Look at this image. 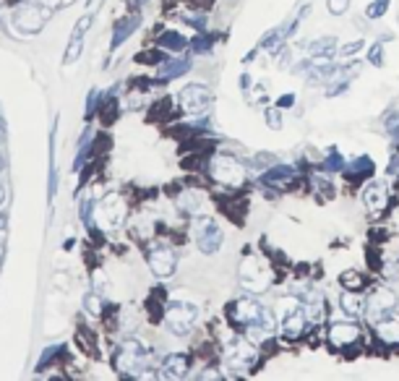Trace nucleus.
<instances>
[{
	"label": "nucleus",
	"instance_id": "1",
	"mask_svg": "<svg viewBox=\"0 0 399 381\" xmlns=\"http://www.w3.org/2000/svg\"><path fill=\"white\" fill-rule=\"evenodd\" d=\"M149 363H152V353L141 339H126L120 350L115 353V368L126 376H152L149 373Z\"/></svg>",
	"mask_w": 399,
	"mask_h": 381
},
{
	"label": "nucleus",
	"instance_id": "2",
	"mask_svg": "<svg viewBox=\"0 0 399 381\" xmlns=\"http://www.w3.org/2000/svg\"><path fill=\"white\" fill-rule=\"evenodd\" d=\"M238 279L248 293H263L266 287L272 285V269H269V264L263 259H258V256H246V259L240 261Z\"/></svg>",
	"mask_w": 399,
	"mask_h": 381
},
{
	"label": "nucleus",
	"instance_id": "3",
	"mask_svg": "<svg viewBox=\"0 0 399 381\" xmlns=\"http://www.w3.org/2000/svg\"><path fill=\"white\" fill-rule=\"evenodd\" d=\"M209 175L225 188H238L246 183V167L232 155H214L209 162Z\"/></svg>",
	"mask_w": 399,
	"mask_h": 381
},
{
	"label": "nucleus",
	"instance_id": "4",
	"mask_svg": "<svg viewBox=\"0 0 399 381\" xmlns=\"http://www.w3.org/2000/svg\"><path fill=\"white\" fill-rule=\"evenodd\" d=\"M196 321H198V306L188 303V301H172L167 306V311H165V324H167V329L172 334H188V332L196 327Z\"/></svg>",
	"mask_w": 399,
	"mask_h": 381
},
{
	"label": "nucleus",
	"instance_id": "5",
	"mask_svg": "<svg viewBox=\"0 0 399 381\" xmlns=\"http://www.w3.org/2000/svg\"><path fill=\"white\" fill-rule=\"evenodd\" d=\"M94 214H97V225L102 227L105 233H112L126 219V201H123L120 193H107L102 201H97Z\"/></svg>",
	"mask_w": 399,
	"mask_h": 381
},
{
	"label": "nucleus",
	"instance_id": "6",
	"mask_svg": "<svg viewBox=\"0 0 399 381\" xmlns=\"http://www.w3.org/2000/svg\"><path fill=\"white\" fill-rule=\"evenodd\" d=\"M50 18V8L42 3H21L13 11V26L24 35H35L44 26V21Z\"/></svg>",
	"mask_w": 399,
	"mask_h": 381
},
{
	"label": "nucleus",
	"instance_id": "7",
	"mask_svg": "<svg viewBox=\"0 0 399 381\" xmlns=\"http://www.w3.org/2000/svg\"><path fill=\"white\" fill-rule=\"evenodd\" d=\"M256 358H258V353H256V347L251 339H240V337H232L225 345V363L232 368V371H248V368H254Z\"/></svg>",
	"mask_w": 399,
	"mask_h": 381
},
{
	"label": "nucleus",
	"instance_id": "8",
	"mask_svg": "<svg viewBox=\"0 0 399 381\" xmlns=\"http://www.w3.org/2000/svg\"><path fill=\"white\" fill-rule=\"evenodd\" d=\"M193 238H196V246H198V251L206 253V256H212L222 248V230L220 225L214 222L212 217H198L193 222Z\"/></svg>",
	"mask_w": 399,
	"mask_h": 381
},
{
	"label": "nucleus",
	"instance_id": "9",
	"mask_svg": "<svg viewBox=\"0 0 399 381\" xmlns=\"http://www.w3.org/2000/svg\"><path fill=\"white\" fill-rule=\"evenodd\" d=\"M282 334L287 339H297L308 327V313L297 301H282Z\"/></svg>",
	"mask_w": 399,
	"mask_h": 381
},
{
	"label": "nucleus",
	"instance_id": "10",
	"mask_svg": "<svg viewBox=\"0 0 399 381\" xmlns=\"http://www.w3.org/2000/svg\"><path fill=\"white\" fill-rule=\"evenodd\" d=\"M209 102H212V95L209 89L201 87V84H188L178 92V104L180 110L188 115H201L209 110Z\"/></svg>",
	"mask_w": 399,
	"mask_h": 381
},
{
	"label": "nucleus",
	"instance_id": "11",
	"mask_svg": "<svg viewBox=\"0 0 399 381\" xmlns=\"http://www.w3.org/2000/svg\"><path fill=\"white\" fill-rule=\"evenodd\" d=\"M146 264H149L154 277L170 279L175 267H178V253L172 251L170 246H154L152 251H149V256H146Z\"/></svg>",
	"mask_w": 399,
	"mask_h": 381
},
{
	"label": "nucleus",
	"instance_id": "12",
	"mask_svg": "<svg viewBox=\"0 0 399 381\" xmlns=\"http://www.w3.org/2000/svg\"><path fill=\"white\" fill-rule=\"evenodd\" d=\"M397 308V295L391 293L389 287H379L371 298H368V303H365V316L368 321H381L383 316H389L391 311Z\"/></svg>",
	"mask_w": 399,
	"mask_h": 381
},
{
	"label": "nucleus",
	"instance_id": "13",
	"mask_svg": "<svg viewBox=\"0 0 399 381\" xmlns=\"http://www.w3.org/2000/svg\"><path fill=\"white\" fill-rule=\"evenodd\" d=\"M274 329H277V321H274L272 311L269 308H263L261 316L254 321V324H248L246 327V337L254 342V345H261V342H266V339L272 337Z\"/></svg>",
	"mask_w": 399,
	"mask_h": 381
},
{
	"label": "nucleus",
	"instance_id": "14",
	"mask_svg": "<svg viewBox=\"0 0 399 381\" xmlns=\"http://www.w3.org/2000/svg\"><path fill=\"white\" fill-rule=\"evenodd\" d=\"M363 204L365 209H371V212H383L386 204H389V188H386V183L383 181L368 183L363 188Z\"/></svg>",
	"mask_w": 399,
	"mask_h": 381
},
{
	"label": "nucleus",
	"instance_id": "15",
	"mask_svg": "<svg viewBox=\"0 0 399 381\" xmlns=\"http://www.w3.org/2000/svg\"><path fill=\"white\" fill-rule=\"evenodd\" d=\"M357 339H360V327L352 324V321H334L329 327V342L334 347L352 345Z\"/></svg>",
	"mask_w": 399,
	"mask_h": 381
},
{
	"label": "nucleus",
	"instance_id": "16",
	"mask_svg": "<svg viewBox=\"0 0 399 381\" xmlns=\"http://www.w3.org/2000/svg\"><path fill=\"white\" fill-rule=\"evenodd\" d=\"M261 311L263 306L256 298H240L238 303L232 306V319L238 321V324H243V327H248V324H254L261 316Z\"/></svg>",
	"mask_w": 399,
	"mask_h": 381
},
{
	"label": "nucleus",
	"instance_id": "17",
	"mask_svg": "<svg viewBox=\"0 0 399 381\" xmlns=\"http://www.w3.org/2000/svg\"><path fill=\"white\" fill-rule=\"evenodd\" d=\"M292 181H295V170H292V167H287V165H274L272 170H263V175H261L263 186L277 188V190L287 188Z\"/></svg>",
	"mask_w": 399,
	"mask_h": 381
},
{
	"label": "nucleus",
	"instance_id": "18",
	"mask_svg": "<svg viewBox=\"0 0 399 381\" xmlns=\"http://www.w3.org/2000/svg\"><path fill=\"white\" fill-rule=\"evenodd\" d=\"M178 207L183 209L186 214H204L206 196L201 190H183L178 196Z\"/></svg>",
	"mask_w": 399,
	"mask_h": 381
},
{
	"label": "nucleus",
	"instance_id": "19",
	"mask_svg": "<svg viewBox=\"0 0 399 381\" xmlns=\"http://www.w3.org/2000/svg\"><path fill=\"white\" fill-rule=\"evenodd\" d=\"M376 329H379V337L389 345H399V316H383L381 321H376Z\"/></svg>",
	"mask_w": 399,
	"mask_h": 381
},
{
	"label": "nucleus",
	"instance_id": "20",
	"mask_svg": "<svg viewBox=\"0 0 399 381\" xmlns=\"http://www.w3.org/2000/svg\"><path fill=\"white\" fill-rule=\"evenodd\" d=\"M188 373V358L186 356H167L162 363V376L167 379H183Z\"/></svg>",
	"mask_w": 399,
	"mask_h": 381
},
{
	"label": "nucleus",
	"instance_id": "21",
	"mask_svg": "<svg viewBox=\"0 0 399 381\" xmlns=\"http://www.w3.org/2000/svg\"><path fill=\"white\" fill-rule=\"evenodd\" d=\"M334 44L337 40L334 37H321V40H314V42L308 44V55L316 58V61H329L331 55H334Z\"/></svg>",
	"mask_w": 399,
	"mask_h": 381
},
{
	"label": "nucleus",
	"instance_id": "22",
	"mask_svg": "<svg viewBox=\"0 0 399 381\" xmlns=\"http://www.w3.org/2000/svg\"><path fill=\"white\" fill-rule=\"evenodd\" d=\"M160 47H162V50L180 55V52H186L188 40L183 35H178V32H165V35L160 37Z\"/></svg>",
	"mask_w": 399,
	"mask_h": 381
},
{
	"label": "nucleus",
	"instance_id": "23",
	"mask_svg": "<svg viewBox=\"0 0 399 381\" xmlns=\"http://www.w3.org/2000/svg\"><path fill=\"white\" fill-rule=\"evenodd\" d=\"M342 311L350 313V316H360V313L365 311V303H363V298L355 293V290H347V293L342 295Z\"/></svg>",
	"mask_w": 399,
	"mask_h": 381
},
{
	"label": "nucleus",
	"instance_id": "24",
	"mask_svg": "<svg viewBox=\"0 0 399 381\" xmlns=\"http://www.w3.org/2000/svg\"><path fill=\"white\" fill-rule=\"evenodd\" d=\"M136 24H138V16H128V18H123V21H118V26H115V35H112V47H118V44L123 42L128 35H133Z\"/></svg>",
	"mask_w": 399,
	"mask_h": 381
},
{
	"label": "nucleus",
	"instance_id": "25",
	"mask_svg": "<svg viewBox=\"0 0 399 381\" xmlns=\"http://www.w3.org/2000/svg\"><path fill=\"white\" fill-rule=\"evenodd\" d=\"M188 68H191V63L183 61V58H178V61H170V63H165V66H160V78L183 76V73H186Z\"/></svg>",
	"mask_w": 399,
	"mask_h": 381
},
{
	"label": "nucleus",
	"instance_id": "26",
	"mask_svg": "<svg viewBox=\"0 0 399 381\" xmlns=\"http://www.w3.org/2000/svg\"><path fill=\"white\" fill-rule=\"evenodd\" d=\"M350 173L352 175L374 173V162H371V157H357L355 162H350Z\"/></svg>",
	"mask_w": 399,
	"mask_h": 381
},
{
	"label": "nucleus",
	"instance_id": "27",
	"mask_svg": "<svg viewBox=\"0 0 399 381\" xmlns=\"http://www.w3.org/2000/svg\"><path fill=\"white\" fill-rule=\"evenodd\" d=\"M102 295H97V293H86L84 298V306H86V311L92 313V316H100L102 313V301H100Z\"/></svg>",
	"mask_w": 399,
	"mask_h": 381
},
{
	"label": "nucleus",
	"instance_id": "28",
	"mask_svg": "<svg viewBox=\"0 0 399 381\" xmlns=\"http://www.w3.org/2000/svg\"><path fill=\"white\" fill-rule=\"evenodd\" d=\"M342 285L347 287V290H360V287H363V279H360L357 272H345V274H342Z\"/></svg>",
	"mask_w": 399,
	"mask_h": 381
},
{
	"label": "nucleus",
	"instance_id": "29",
	"mask_svg": "<svg viewBox=\"0 0 399 381\" xmlns=\"http://www.w3.org/2000/svg\"><path fill=\"white\" fill-rule=\"evenodd\" d=\"M386 3H389V0H374V3L368 6V11H365V13H368L371 18L383 16V13H386Z\"/></svg>",
	"mask_w": 399,
	"mask_h": 381
},
{
	"label": "nucleus",
	"instance_id": "30",
	"mask_svg": "<svg viewBox=\"0 0 399 381\" xmlns=\"http://www.w3.org/2000/svg\"><path fill=\"white\" fill-rule=\"evenodd\" d=\"M342 165H345L342 157L337 155V152H331L329 159H326V170H329V173H337V170H342Z\"/></svg>",
	"mask_w": 399,
	"mask_h": 381
},
{
	"label": "nucleus",
	"instance_id": "31",
	"mask_svg": "<svg viewBox=\"0 0 399 381\" xmlns=\"http://www.w3.org/2000/svg\"><path fill=\"white\" fill-rule=\"evenodd\" d=\"M347 8H350V0H329V11L334 13V16L345 13Z\"/></svg>",
	"mask_w": 399,
	"mask_h": 381
},
{
	"label": "nucleus",
	"instance_id": "32",
	"mask_svg": "<svg viewBox=\"0 0 399 381\" xmlns=\"http://www.w3.org/2000/svg\"><path fill=\"white\" fill-rule=\"evenodd\" d=\"M371 63H374V66H381L383 63V47L381 44H374V47H371Z\"/></svg>",
	"mask_w": 399,
	"mask_h": 381
},
{
	"label": "nucleus",
	"instance_id": "33",
	"mask_svg": "<svg viewBox=\"0 0 399 381\" xmlns=\"http://www.w3.org/2000/svg\"><path fill=\"white\" fill-rule=\"evenodd\" d=\"M209 44H212V42H209L206 37H198V40H193V50L196 52H209V50H212Z\"/></svg>",
	"mask_w": 399,
	"mask_h": 381
},
{
	"label": "nucleus",
	"instance_id": "34",
	"mask_svg": "<svg viewBox=\"0 0 399 381\" xmlns=\"http://www.w3.org/2000/svg\"><path fill=\"white\" fill-rule=\"evenodd\" d=\"M37 3H42L47 8H63V6H71L73 0H37Z\"/></svg>",
	"mask_w": 399,
	"mask_h": 381
},
{
	"label": "nucleus",
	"instance_id": "35",
	"mask_svg": "<svg viewBox=\"0 0 399 381\" xmlns=\"http://www.w3.org/2000/svg\"><path fill=\"white\" fill-rule=\"evenodd\" d=\"M360 47H363V42H360V40H355V42H347L345 47H342V55H355Z\"/></svg>",
	"mask_w": 399,
	"mask_h": 381
},
{
	"label": "nucleus",
	"instance_id": "36",
	"mask_svg": "<svg viewBox=\"0 0 399 381\" xmlns=\"http://www.w3.org/2000/svg\"><path fill=\"white\" fill-rule=\"evenodd\" d=\"M263 118L269 121V126H272V128H280V115L274 113V110H266V113H263Z\"/></svg>",
	"mask_w": 399,
	"mask_h": 381
},
{
	"label": "nucleus",
	"instance_id": "37",
	"mask_svg": "<svg viewBox=\"0 0 399 381\" xmlns=\"http://www.w3.org/2000/svg\"><path fill=\"white\" fill-rule=\"evenodd\" d=\"M3 204H6V188L0 186V207H3Z\"/></svg>",
	"mask_w": 399,
	"mask_h": 381
},
{
	"label": "nucleus",
	"instance_id": "38",
	"mask_svg": "<svg viewBox=\"0 0 399 381\" xmlns=\"http://www.w3.org/2000/svg\"><path fill=\"white\" fill-rule=\"evenodd\" d=\"M3 225H6V219H3V217H0V227H3Z\"/></svg>",
	"mask_w": 399,
	"mask_h": 381
},
{
	"label": "nucleus",
	"instance_id": "39",
	"mask_svg": "<svg viewBox=\"0 0 399 381\" xmlns=\"http://www.w3.org/2000/svg\"><path fill=\"white\" fill-rule=\"evenodd\" d=\"M0 170H3V157H0Z\"/></svg>",
	"mask_w": 399,
	"mask_h": 381
},
{
	"label": "nucleus",
	"instance_id": "40",
	"mask_svg": "<svg viewBox=\"0 0 399 381\" xmlns=\"http://www.w3.org/2000/svg\"><path fill=\"white\" fill-rule=\"evenodd\" d=\"M0 139H3V128H0Z\"/></svg>",
	"mask_w": 399,
	"mask_h": 381
}]
</instances>
